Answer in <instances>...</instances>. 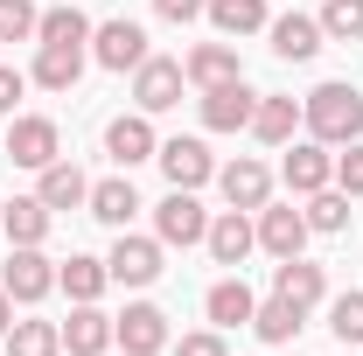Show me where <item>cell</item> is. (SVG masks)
Instances as JSON below:
<instances>
[{
	"label": "cell",
	"mask_w": 363,
	"mask_h": 356,
	"mask_svg": "<svg viewBox=\"0 0 363 356\" xmlns=\"http://www.w3.org/2000/svg\"><path fill=\"white\" fill-rule=\"evenodd\" d=\"M301 126H308L321 147L363 140V98H357V84H315L308 98H301Z\"/></svg>",
	"instance_id": "obj_1"
},
{
	"label": "cell",
	"mask_w": 363,
	"mask_h": 356,
	"mask_svg": "<svg viewBox=\"0 0 363 356\" xmlns=\"http://www.w3.org/2000/svg\"><path fill=\"white\" fill-rule=\"evenodd\" d=\"M154 238H161V245H182V252L210 238V210L196 203V189H168V196L154 203Z\"/></svg>",
	"instance_id": "obj_2"
},
{
	"label": "cell",
	"mask_w": 363,
	"mask_h": 356,
	"mask_svg": "<svg viewBox=\"0 0 363 356\" xmlns=\"http://www.w3.org/2000/svg\"><path fill=\"white\" fill-rule=\"evenodd\" d=\"M0 287H7V301H21V308H35L56 294V266L43 259V245H14V259L0 266Z\"/></svg>",
	"instance_id": "obj_3"
},
{
	"label": "cell",
	"mask_w": 363,
	"mask_h": 356,
	"mask_svg": "<svg viewBox=\"0 0 363 356\" xmlns=\"http://www.w3.org/2000/svg\"><path fill=\"white\" fill-rule=\"evenodd\" d=\"M0 154H7L14 168H35V175H43L49 161L63 154V133H56V119L28 112V119H14V126H7V147H0Z\"/></svg>",
	"instance_id": "obj_4"
},
{
	"label": "cell",
	"mask_w": 363,
	"mask_h": 356,
	"mask_svg": "<svg viewBox=\"0 0 363 356\" xmlns=\"http://www.w3.org/2000/svg\"><path fill=\"white\" fill-rule=\"evenodd\" d=\"M182 84H189V70H182L175 56H147L133 70V105L154 119V112H168V105H182Z\"/></svg>",
	"instance_id": "obj_5"
},
{
	"label": "cell",
	"mask_w": 363,
	"mask_h": 356,
	"mask_svg": "<svg viewBox=\"0 0 363 356\" xmlns=\"http://www.w3.org/2000/svg\"><path fill=\"white\" fill-rule=\"evenodd\" d=\"M161 238H133V230H119V245H112V259H105V272L119 279V287H154L161 279Z\"/></svg>",
	"instance_id": "obj_6"
},
{
	"label": "cell",
	"mask_w": 363,
	"mask_h": 356,
	"mask_svg": "<svg viewBox=\"0 0 363 356\" xmlns=\"http://www.w3.org/2000/svg\"><path fill=\"white\" fill-rule=\"evenodd\" d=\"M112 343H119L126 356H161L168 350V314L154 308V301H133V308L112 321Z\"/></svg>",
	"instance_id": "obj_7"
},
{
	"label": "cell",
	"mask_w": 363,
	"mask_h": 356,
	"mask_svg": "<svg viewBox=\"0 0 363 356\" xmlns=\"http://www.w3.org/2000/svg\"><path fill=\"white\" fill-rule=\"evenodd\" d=\"M91 56L105 63V70H140L147 63V28L140 21H105V28H91Z\"/></svg>",
	"instance_id": "obj_8"
},
{
	"label": "cell",
	"mask_w": 363,
	"mask_h": 356,
	"mask_svg": "<svg viewBox=\"0 0 363 356\" xmlns=\"http://www.w3.org/2000/svg\"><path fill=\"white\" fill-rule=\"evenodd\" d=\"M252 112H259V91H245V77L203 91V126H210V133H245Z\"/></svg>",
	"instance_id": "obj_9"
},
{
	"label": "cell",
	"mask_w": 363,
	"mask_h": 356,
	"mask_svg": "<svg viewBox=\"0 0 363 356\" xmlns=\"http://www.w3.org/2000/svg\"><path fill=\"white\" fill-rule=\"evenodd\" d=\"M279 175L294 196H315L335 182V154H321V140H286V161H279Z\"/></svg>",
	"instance_id": "obj_10"
},
{
	"label": "cell",
	"mask_w": 363,
	"mask_h": 356,
	"mask_svg": "<svg viewBox=\"0 0 363 356\" xmlns=\"http://www.w3.org/2000/svg\"><path fill=\"white\" fill-rule=\"evenodd\" d=\"M217 189H224L230 210H266L272 203V175H266V161H252V154H238L230 168H217Z\"/></svg>",
	"instance_id": "obj_11"
},
{
	"label": "cell",
	"mask_w": 363,
	"mask_h": 356,
	"mask_svg": "<svg viewBox=\"0 0 363 356\" xmlns=\"http://www.w3.org/2000/svg\"><path fill=\"white\" fill-rule=\"evenodd\" d=\"M161 175H168V189H203V182L217 175V161H210V147L203 140H161Z\"/></svg>",
	"instance_id": "obj_12"
},
{
	"label": "cell",
	"mask_w": 363,
	"mask_h": 356,
	"mask_svg": "<svg viewBox=\"0 0 363 356\" xmlns=\"http://www.w3.org/2000/svg\"><path fill=\"white\" fill-rule=\"evenodd\" d=\"M105 154H112L119 168L154 161V154H161V140H154V126H147V112H119V119L105 126Z\"/></svg>",
	"instance_id": "obj_13"
},
{
	"label": "cell",
	"mask_w": 363,
	"mask_h": 356,
	"mask_svg": "<svg viewBox=\"0 0 363 356\" xmlns=\"http://www.w3.org/2000/svg\"><path fill=\"white\" fill-rule=\"evenodd\" d=\"M266 28H272V56H279V63H315L321 43H328L315 14H279V21H266Z\"/></svg>",
	"instance_id": "obj_14"
},
{
	"label": "cell",
	"mask_w": 363,
	"mask_h": 356,
	"mask_svg": "<svg viewBox=\"0 0 363 356\" xmlns=\"http://www.w3.org/2000/svg\"><path fill=\"white\" fill-rule=\"evenodd\" d=\"M203 245H210V259H217V266H245V259H252V245H259L252 210H224V217L210 223V238H203Z\"/></svg>",
	"instance_id": "obj_15"
},
{
	"label": "cell",
	"mask_w": 363,
	"mask_h": 356,
	"mask_svg": "<svg viewBox=\"0 0 363 356\" xmlns=\"http://www.w3.org/2000/svg\"><path fill=\"white\" fill-rule=\"evenodd\" d=\"M259 245H266L272 259H301V245H308V217H301L294 203H266V210H259Z\"/></svg>",
	"instance_id": "obj_16"
},
{
	"label": "cell",
	"mask_w": 363,
	"mask_h": 356,
	"mask_svg": "<svg viewBox=\"0 0 363 356\" xmlns=\"http://www.w3.org/2000/svg\"><path fill=\"white\" fill-rule=\"evenodd\" d=\"M272 294H279V301H294V308L308 314V308H321V301H328V272L308 266V259H279V272H272Z\"/></svg>",
	"instance_id": "obj_17"
},
{
	"label": "cell",
	"mask_w": 363,
	"mask_h": 356,
	"mask_svg": "<svg viewBox=\"0 0 363 356\" xmlns=\"http://www.w3.org/2000/svg\"><path fill=\"white\" fill-rule=\"evenodd\" d=\"M63 350L70 356H105L112 350V314H98V301H77L63 321Z\"/></svg>",
	"instance_id": "obj_18"
},
{
	"label": "cell",
	"mask_w": 363,
	"mask_h": 356,
	"mask_svg": "<svg viewBox=\"0 0 363 356\" xmlns=\"http://www.w3.org/2000/svg\"><path fill=\"white\" fill-rule=\"evenodd\" d=\"M182 70H189V84H196V91H210V84H238V77H245V63H238V49H230V43H203V49H189V63H182Z\"/></svg>",
	"instance_id": "obj_19"
},
{
	"label": "cell",
	"mask_w": 363,
	"mask_h": 356,
	"mask_svg": "<svg viewBox=\"0 0 363 356\" xmlns=\"http://www.w3.org/2000/svg\"><path fill=\"white\" fill-rule=\"evenodd\" d=\"M35 196H43L49 210H77V203H91V182H84L77 161H63V154H56V161L43 168V182H35Z\"/></svg>",
	"instance_id": "obj_20"
},
{
	"label": "cell",
	"mask_w": 363,
	"mask_h": 356,
	"mask_svg": "<svg viewBox=\"0 0 363 356\" xmlns=\"http://www.w3.org/2000/svg\"><path fill=\"white\" fill-rule=\"evenodd\" d=\"M203 314H210L217 328H252L259 301H252V287H245V279H217V287L203 294Z\"/></svg>",
	"instance_id": "obj_21"
},
{
	"label": "cell",
	"mask_w": 363,
	"mask_h": 356,
	"mask_svg": "<svg viewBox=\"0 0 363 356\" xmlns=\"http://www.w3.org/2000/svg\"><path fill=\"white\" fill-rule=\"evenodd\" d=\"M84 77V49L77 43H35V84L43 91H70Z\"/></svg>",
	"instance_id": "obj_22"
},
{
	"label": "cell",
	"mask_w": 363,
	"mask_h": 356,
	"mask_svg": "<svg viewBox=\"0 0 363 356\" xmlns=\"http://www.w3.org/2000/svg\"><path fill=\"white\" fill-rule=\"evenodd\" d=\"M98 223H112V230H126L133 223V210H140V196H133V182L126 175H112V182H91V203H84Z\"/></svg>",
	"instance_id": "obj_23"
},
{
	"label": "cell",
	"mask_w": 363,
	"mask_h": 356,
	"mask_svg": "<svg viewBox=\"0 0 363 356\" xmlns=\"http://www.w3.org/2000/svg\"><path fill=\"white\" fill-rule=\"evenodd\" d=\"M49 217H56V210H49L43 196H14V203L0 210V230H7L14 245H43V238H49Z\"/></svg>",
	"instance_id": "obj_24"
},
{
	"label": "cell",
	"mask_w": 363,
	"mask_h": 356,
	"mask_svg": "<svg viewBox=\"0 0 363 356\" xmlns=\"http://www.w3.org/2000/svg\"><path fill=\"white\" fill-rule=\"evenodd\" d=\"M56 287H63L70 301H98V294L112 287V272H105V259H84V252H70V259L56 266Z\"/></svg>",
	"instance_id": "obj_25"
},
{
	"label": "cell",
	"mask_w": 363,
	"mask_h": 356,
	"mask_svg": "<svg viewBox=\"0 0 363 356\" xmlns=\"http://www.w3.org/2000/svg\"><path fill=\"white\" fill-rule=\"evenodd\" d=\"M294 126H301V105H294V98H259L252 133L266 140V147H286V140H294Z\"/></svg>",
	"instance_id": "obj_26"
},
{
	"label": "cell",
	"mask_w": 363,
	"mask_h": 356,
	"mask_svg": "<svg viewBox=\"0 0 363 356\" xmlns=\"http://www.w3.org/2000/svg\"><path fill=\"white\" fill-rule=\"evenodd\" d=\"M252 328H259V343H294V335L308 328V314L294 308V301H279V294H272V301H259Z\"/></svg>",
	"instance_id": "obj_27"
},
{
	"label": "cell",
	"mask_w": 363,
	"mask_h": 356,
	"mask_svg": "<svg viewBox=\"0 0 363 356\" xmlns=\"http://www.w3.org/2000/svg\"><path fill=\"white\" fill-rule=\"evenodd\" d=\"M203 14H210L224 35H259V28H266V0H210Z\"/></svg>",
	"instance_id": "obj_28"
},
{
	"label": "cell",
	"mask_w": 363,
	"mask_h": 356,
	"mask_svg": "<svg viewBox=\"0 0 363 356\" xmlns=\"http://www.w3.org/2000/svg\"><path fill=\"white\" fill-rule=\"evenodd\" d=\"M35 43H91V21L84 7H43V21H35Z\"/></svg>",
	"instance_id": "obj_29"
},
{
	"label": "cell",
	"mask_w": 363,
	"mask_h": 356,
	"mask_svg": "<svg viewBox=\"0 0 363 356\" xmlns=\"http://www.w3.org/2000/svg\"><path fill=\"white\" fill-rule=\"evenodd\" d=\"M301 217H308V230H321V238H335V230H350V196H342V189H315Z\"/></svg>",
	"instance_id": "obj_30"
},
{
	"label": "cell",
	"mask_w": 363,
	"mask_h": 356,
	"mask_svg": "<svg viewBox=\"0 0 363 356\" xmlns=\"http://www.w3.org/2000/svg\"><path fill=\"white\" fill-rule=\"evenodd\" d=\"M56 350H63L56 321H14L7 328V356H56Z\"/></svg>",
	"instance_id": "obj_31"
},
{
	"label": "cell",
	"mask_w": 363,
	"mask_h": 356,
	"mask_svg": "<svg viewBox=\"0 0 363 356\" xmlns=\"http://www.w3.org/2000/svg\"><path fill=\"white\" fill-rule=\"evenodd\" d=\"M328 328H335V343H350V350L363 343V287H350V294L328 301Z\"/></svg>",
	"instance_id": "obj_32"
},
{
	"label": "cell",
	"mask_w": 363,
	"mask_h": 356,
	"mask_svg": "<svg viewBox=\"0 0 363 356\" xmlns=\"http://www.w3.org/2000/svg\"><path fill=\"white\" fill-rule=\"evenodd\" d=\"M315 21H321L328 43H357V35H363V0H328Z\"/></svg>",
	"instance_id": "obj_33"
},
{
	"label": "cell",
	"mask_w": 363,
	"mask_h": 356,
	"mask_svg": "<svg viewBox=\"0 0 363 356\" xmlns=\"http://www.w3.org/2000/svg\"><path fill=\"white\" fill-rule=\"evenodd\" d=\"M35 21H43L35 0H0V43H35Z\"/></svg>",
	"instance_id": "obj_34"
},
{
	"label": "cell",
	"mask_w": 363,
	"mask_h": 356,
	"mask_svg": "<svg viewBox=\"0 0 363 356\" xmlns=\"http://www.w3.org/2000/svg\"><path fill=\"white\" fill-rule=\"evenodd\" d=\"M335 189L363 196V140H350V154H335Z\"/></svg>",
	"instance_id": "obj_35"
},
{
	"label": "cell",
	"mask_w": 363,
	"mask_h": 356,
	"mask_svg": "<svg viewBox=\"0 0 363 356\" xmlns=\"http://www.w3.org/2000/svg\"><path fill=\"white\" fill-rule=\"evenodd\" d=\"M175 356H230V350H224V335H217V328H203V335H182Z\"/></svg>",
	"instance_id": "obj_36"
},
{
	"label": "cell",
	"mask_w": 363,
	"mask_h": 356,
	"mask_svg": "<svg viewBox=\"0 0 363 356\" xmlns=\"http://www.w3.org/2000/svg\"><path fill=\"white\" fill-rule=\"evenodd\" d=\"M203 7H210V0H154V14H161V21H196Z\"/></svg>",
	"instance_id": "obj_37"
},
{
	"label": "cell",
	"mask_w": 363,
	"mask_h": 356,
	"mask_svg": "<svg viewBox=\"0 0 363 356\" xmlns=\"http://www.w3.org/2000/svg\"><path fill=\"white\" fill-rule=\"evenodd\" d=\"M21 91H28V77L0 63V112H14V105H21Z\"/></svg>",
	"instance_id": "obj_38"
},
{
	"label": "cell",
	"mask_w": 363,
	"mask_h": 356,
	"mask_svg": "<svg viewBox=\"0 0 363 356\" xmlns=\"http://www.w3.org/2000/svg\"><path fill=\"white\" fill-rule=\"evenodd\" d=\"M14 328V301H7V287H0V335Z\"/></svg>",
	"instance_id": "obj_39"
},
{
	"label": "cell",
	"mask_w": 363,
	"mask_h": 356,
	"mask_svg": "<svg viewBox=\"0 0 363 356\" xmlns=\"http://www.w3.org/2000/svg\"><path fill=\"white\" fill-rule=\"evenodd\" d=\"M0 210H7V203H0Z\"/></svg>",
	"instance_id": "obj_40"
}]
</instances>
